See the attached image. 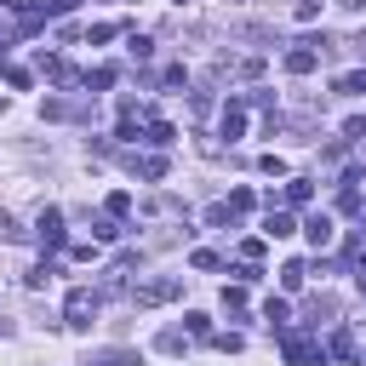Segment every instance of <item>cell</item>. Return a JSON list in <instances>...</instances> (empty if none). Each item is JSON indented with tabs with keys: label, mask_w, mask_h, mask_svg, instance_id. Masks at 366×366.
I'll return each mask as SVG.
<instances>
[{
	"label": "cell",
	"mask_w": 366,
	"mask_h": 366,
	"mask_svg": "<svg viewBox=\"0 0 366 366\" xmlns=\"http://www.w3.org/2000/svg\"><path fill=\"white\" fill-rule=\"evenodd\" d=\"M160 349H166V355H183V332L166 326V332H160Z\"/></svg>",
	"instance_id": "16"
},
{
	"label": "cell",
	"mask_w": 366,
	"mask_h": 366,
	"mask_svg": "<svg viewBox=\"0 0 366 366\" xmlns=\"http://www.w3.org/2000/svg\"><path fill=\"white\" fill-rule=\"evenodd\" d=\"M337 6H343V11H366V0H337Z\"/></svg>",
	"instance_id": "24"
},
{
	"label": "cell",
	"mask_w": 366,
	"mask_h": 366,
	"mask_svg": "<svg viewBox=\"0 0 366 366\" xmlns=\"http://www.w3.org/2000/svg\"><path fill=\"white\" fill-rule=\"evenodd\" d=\"M303 234H309V246H332V217H309Z\"/></svg>",
	"instance_id": "6"
},
{
	"label": "cell",
	"mask_w": 366,
	"mask_h": 366,
	"mask_svg": "<svg viewBox=\"0 0 366 366\" xmlns=\"http://www.w3.org/2000/svg\"><path fill=\"white\" fill-rule=\"evenodd\" d=\"M280 349H286V360H292V366H326V349H315L309 337H286Z\"/></svg>",
	"instance_id": "4"
},
{
	"label": "cell",
	"mask_w": 366,
	"mask_h": 366,
	"mask_svg": "<svg viewBox=\"0 0 366 366\" xmlns=\"http://www.w3.org/2000/svg\"><path fill=\"white\" fill-rule=\"evenodd\" d=\"M223 309L240 315V309H246V292H240V286H223Z\"/></svg>",
	"instance_id": "15"
},
{
	"label": "cell",
	"mask_w": 366,
	"mask_h": 366,
	"mask_svg": "<svg viewBox=\"0 0 366 366\" xmlns=\"http://www.w3.org/2000/svg\"><path fill=\"white\" fill-rule=\"evenodd\" d=\"M11 234H17V229H11V217L0 212V240H11Z\"/></svg>",
	"instance_id": "21"
},
{
	"label": "cell",
	"mask_w": 366,
	"mask_h": 366,
	"mask_svg": "<svg viewBox=\"0 0 366 366\" xmlns=\"http://www.w3.org/2000/svg\"><path fill=\"white\" fill-rule=\"evenodd\" d=\"M240 132H246V109L229 103V109H223V137H240Z\"/></svg>",
	"instance_id": "7"
},
{
	"label": "cell",
	"mask_w": 366,
	"mask_h": 366,
	"mask_svg": "<svg viewBox=\"0 0 366 366\" xmlns=\"http://www.w3.org/2000/svg\"><path fill=\"white\" fill-rule=\"evenodd\" d=\"M303 274H309L303 263H286V269H280V286H286V292H297V286H303Z\"/></svg>",
	"instance_id": "13"
},
{
	"label": "cell",
	"mask_w": 366,
	"mask_h": 366,
	"mask_svg": "<svg viewBox=\"0 0 366 366\" xmlns=\"http://www.w3.org/2000/svg\"><path fill=\"white\" fill-rule=\"evenodd\" d=\"M320 46H326V40H297V46L286 51V74H315V69H320Z\"/></svg>",
	"instance_id": "3"
},
{
	"label": "cell",
	"mask_w": 366,
	"mask_h": 366,
	"mask_svg": "<svg viewBox=\"0 0 366 366\" xmlns=\"http://www.w3.org/2000/svg\"><path fill=\"white\" fill-rule=\"evenodd\" d=\"M92 315H97V292H92V286H74V292L63 297V320H69V326H92Z\"/></svg>",
	"instance_id": "2"
},
{
	"label": "cell",
	"mask_w": 366,
	"mask_h": 366,
	"mask_svg": "<svg viewBox=\"0 0 366 366\" xmlns=\"http://www.w3.org/2000/svg\"><path fill=\"white\" fill-rule=\"evenodd\" d=\"M274 240H286V234H297V223H292V212H269V223H263Z\"/></svg>",
	"instance_id": "8"
},
{
	"label": "cell",
	"mask_w": 366,
	"mask_h": 366,
	"mask_svg": "<svg viewBox=\"0 0 366 366\" xmlns=\"http://www.w3.org/2000/svg\"><path fill=\"white\" fill-rule=\"evenodd\" d=\"M126 51H132V57H137V63H149V51H154V46H149V40H143V34H132V46H126Z\"/></svg>",
	"instance_id": "17"
},
{
	"label": "cell",
	"mask_w": 366,
	"mask_h": 366,
	"mask_svg": "<svg viewBox=\"0 0 366 366\" xmlns=\"http://www.w3.org/2000/svg\"><path fill=\"white\" fill-rule=\"evenodd\" d=\"M252 206H257L252 189H229V212H252Z\"/></svg>",
	"instance_id": "12"
},
{
	"label": "cell",
	"mask_w": 366,
	"mask_h": 366,
	"mask_svg": "<svg viewBox=\"0 0 366 366\" xmlns=\"http://www.w3.org/2000/svg\"><path fill=\"white\" fill-rule=\"evenodd\" d=\"M292 11H297V17H303V23H309V17H315V11H320V0H297V6H292Z\"/></svg>",
	"instance_id": "20"
},
{
	"label": "cell",
	"mask_w": 366,
	"mask_h": 366,
	"mask_svg": "<svg viewBox=\"0 0 366 366\" xmlns=\"http://www.w3.org/2000/svg\"><path fill=\"white\" fill-rule=\"evenodd\" d=\"M103 206H109V217H126V212H132V194H126V189H114Z\"/></svg>",
	"instance_id": "11"
},
{
	"label": "cell",
	"mask_w": 366,
	"mask_h": 366,
	"mask_svg": "<svg viewBox=\"0 0 366 366\" xmlns=\"http://www.w3.org/2000/svg\"><path fill=\"white\" fill-rule=\"evenodd\" d=\"M177 292H183V280H172V274H166V280H143V286L132 292V303H137V309H160V303H172Z\"/></svg>",
	"instance_id": "1"
},
{
	"label": "cell",
	"mask_w": 366,
	"mask_h": 366,
	"mask_svg": "<svg viewBox=\"0 0 366 366\" xmlns=\"http://www.w3.org/2000/svg\"><path fill=\"white\" fill-rule=\"evenodd\" d=\"M177 6H189V0H177Z\"/></svg>",
	"instance_id": "25"
},
{
	"label": "cell",
	"mask_w": 366,
	"mask_h": 366,
	"mask_svg": "<svg viewBox=\"0 0 366 366\" xmlns=\"http://www.w3.org/2000/svg\"><path fill=\"white\" fill-rule=\"evenodd\" d=\"M172 137H177V132H172V126H166V120H149V143H160V149H166V143H172Z\"/></svg>",
	"instance_id": "14"
},
{
	"label": "cell",
	"mask_w": 366,
	"mask_h": 366,
	"mask_svg": "<svg viewBox=\"0 0 366 366\" xmlns=\"http://www.w3.org/2000/svg\"><path fill=\"white\" fill-rule=\"evenodd\" d=\"M74 6H80V0H51V11H74Z\"/></svg>",
	"instance_id": "23"
},
{
	"label": "cell",
	"mask_w": 366,
	"mask_h": 366,
	"mask_svg": "<svg viewBox=\"0 0 366 366\" xmlns=\"http://www.w3.org/2000/svg\"><path fill=\"white\" fill-rule=\"evenodd\" d=\"M326 355H332V360H355V337H349V332H332Z\"/></svg>",
	"instance_id": "9"
},
{
	"label": "cell",
	"mask_w": 366,
	"mask_h": 366,
	"mask_svg": "<svg viewBox=\"0 0 366 366\" xmlns=\"http://www.w3.org/2000/svg\"><path fill=\"white\" fill-rule=\"evenodd\" d=\"M189 337H212V320L206 315H189Z\"/></svg>",
	"instance_id": "18"
},
{
	"label": "cell",
	"mask_w": 366,
	"mask_h": 366,
	"mask_svg": "<svg viewBox=\"0 0 366 366\" xmlns=\"http://www.w3.org/2000/svg\"><path fill=\"white\" fill-rule=\"evenodd\" d=\"M40 246H51V252L63 246V212H57V206L40 212Z\"/></svg>",
	"instance_id": "5"
},
{
	"label": "cell",
	"mask_w": 366,
	"mask_h": 366,
	"mask_svg": "<svg viewBox=\"0 0 366 366\" xmlns=\"http://www.w3.org/2000/svg\"><path fill=\"white\" fill-rule=\"evenodd\" d=\"M0 6H11V11H34V0H0Z\"/></svg>",
	"instance_id": "22"
},
{
	"label": "cell",
	"mask_w": 366,
	"mask_h": 366,
	"mask_svg": "<svg viewBox=\"0 0 366 366\" xmlns=\"http://www.w3.org/2000/svg\"><path fill=\"white\" fill-rule=\"evenodd\" d=\"M337 92H366V74H343V80H337Z\"/></svg>",
	"instance_id": "19"
},
{
	"label": "cell",
	"mask_w": 366,
	"mask_h": 366,
	"mask_svg": "<svg viewBox=\"0 0 366 366\" xmlns=\"http://www.w3.org/2000/svg\"><path fill=\"white\" fill-rule=\"evenodd\" d=\"M309 194H315L309 177H292V183H286V200H292V206H309Z\"/></svg>",
	"instance_id": "10"
}]
</instances>
